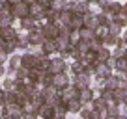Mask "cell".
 I'll use <instances>...</instances> for the list:
<instances>
[{
  "label": "cell",
  "instance_id": "obj_1",
  "mask_svg": "<svg viewBox=\"0 0 127 119\" xmlns=\"http://www.w3.org/2000/svg\"><path fill=\"white\" fill-rule=\"evenodd\" d=\"M67 67H69V61L65 58H62V56H58V54L51 56V67H49V71H51L52 75H54V73L67 71Z\"/></svg>",
  "mask_w": 127,
  "mask_h": 119
},
{
  "label": "cell",
  "instance_id": "obj_2",
  "mask_svg": "<svg viewBox=\"0 0 127 119\" xmlns=\"http://www.w3.org/2000/svg\"><path fill=\"white\" fill-rule=\"evenodd\" d=\"M71 99H79V87L75 84H69L64 89H60V100H64V102L67 104Z\"/></svg>",
  "mask_w": 127,
  "mask_h": 119
},
{
  "label": "cell",
  "instance_id": "obj_3",
  "mask_svg": "<svg viewBox=\"0 0 127 119\" xmlns=\"http://www.w3.org/2000/svg\"><path fill=\"white\" fill-rule=\"evenodd\" d=\"M37 65V54L34 50H26V52H21V67H26L32 69Z\"/></svg>",
  "mask_w": 127,
  "mask_h": 119
},
{
  "label": "cell",
  "instance_id": "obj_4",
  "mask_svg": "<svg viewBox=\"0 0 127 119\" xmlns=\"http://www.w3.org/2000/svg\"><path fill=\"white\" fill-rule=\"evenodd\" d=\"M41 36H43V39H58V36H60V22L43 24V28H41Z\"/></svg>",
  "mask_w": 127,
  "mask_h": 119
},
{
  "label": "cell",
  "instance_id": "obj_5",
  "mask_svg": "<svg viewBox=\"0 0 127 119\" xmlns=\"http://www.w3.org/2000/svg\"><path fill=\"white\" fill-rule=\"evenodd\" d=\"M71 84V76L67 75V71L64 73H54L52 75V86L58 87V89H64L65 86H69Z\"/></svg>",
  "mask_w": 127,
  "mask_h": 119
},
{
  "label": "cell",
  "instance_id": "obj_6",
  "mask_svg": "<svg viewBox=\"0 0 127 119\" xmlns=\"http://www.w3.org/2000/svg\"><path fill=\"white\" fill-rule=\"evenodd\" d=\"M43 11H45V8L39 4V2H30L28 4V15L32 17V19H36V20H43Z\"/></svg>",
  "mask_w": 127,
  "mask_h": 119
},
{
  "label": "cell",
  "instance_id": "obj_7",
  "mask_svg": "<svg viewBox=\"0 0 127 119\" xmlns=\"http://www.w3.org/2000/svg\"><path fill=\"white\" fill-rule=\"evenodd\" d=\"M43 97H45V100H47V104H52V106H54L56 100L60 99V89L54 87V86H49V87L43 89Z\"/></svg>",
  "mask_w": 127,
  "mask_h": 119
},
{
  "label": "cell",
  "instance_id": "obj_8",
  "mask_svg": "<svg viewBox=\"0 0 127 119\" xmlns=\"http://www.w3.org/2000/svg\"><path fill=\"white\" fill-rule=\"evenodd\" d=\"M41 52L47 56H54L58 52V41L56 39H43L41 43Z\"/></svg>",
  "mask_w": 127,
  "mask_h": 119
},
{
  "label": "cell",
  "instance_id": "obj_9",
  "mask_svg": "<svg viewBox=\"0 0 127 119\" xmlns=\"http://www.w3.org/2000/svg\"><path fill=\"white\" fill-rule=\"evenodd\" d=\"M71 84H75L79 89H84V87H90L92 86V76L84 75V73H80V75H75L71 78Z\"/></svg>",
  "mask_w": 127,
  "mask_h": 119
},
{
  "label": "cell",
  "instance_id": "obj_10",
  "mask_svg": "<svg viewBox=\"0 0 127 119\" xmlns=\"http://www.w3.org/2000/svg\"><path fill=\"white\" fill-rule=\"evenodd\" d=\"M26 37H28V43H30L32 48L34 47H41V43H43V36H41L39 30H30V32H26Z\"/></svg>",
  "mask_w": 127,
  "mask_h": 119
},
{
  "label": "cell",
  "instance_id": "obj_11",
  "mask_svg": "<svg viewBox=\"0 0 127 119\" xmlns=\"http://www.w3.org/2000/svg\"><path fill=\"white\" fill-rule=\"evenodd\" d=\"M17 34H19V28H17V26H6V28H0V39H2V41L17 39Z\"/></svg>",
  "mask_w": 127,
  "mask_h": 119
},
{
  "label": "cell",
  "instance_id": "obj_12",
  "mask_svg": "<svg viewBox=\"0 0 127 119\" xmlns=\"http://www.w3.org/2000/svg\"><path fill=\"white\" fill-rule=\"evenodd\" d=\"M13 15L17 17V19H23V17H28V4L26 2H17V4H13Z\"/></svg>",
  "mask_w": 127,
  "mask_h": 119
},
{
  "label": "cell",
  "instance_id": "obj_13",
  "mask_svg": "<svg viewBox=\"0 0 127 119\" xmlns=\"http://www.w3.org/2000/svg\"><path fill=\"white\" fill-rule=\"evenodd\" d=\"M84 26H86V28H92V30H95V28L99 26V20H97V15H95V13H90V11H86V13H84Z\"/></svg>",
  "mask_w": 127,
  "mask_h": 119
},
{
  "label": "cell",
  "instance_id": "obj_14",
  "mask_svg": "<svg viewBox=\"0 0 127 119\" xmlns=\"http://www.w3.org/2000/svg\"><path fill=\"white\" fill-rule=\"evenodd\" d=\"M82 26H84V13H73L69 28H71V30H80Z\"/></svg>",
  "mask_w": 127,
  "mask_h": 119
},
{
  "label": "cell",
  "instance_id": "obj_15",
  "mask_svg": "<svg viewBox=\"0 0 127 119\" xmlns=\"http://www.w3.org/2000/svg\"><path fill=\"white\" fill-rule=\"evenodd\" d=\"M37 69H41V71H49V67H51V56H47V54H37V65H36Z\"/></svg>",
  "mask_w": 127,
  "mask_h": 119
},
{
  "label": "cell",
  "instance_id": "obj_16",
  "mask_svg": "<svg viewBox=\"0 0 127 119\" xmlns=\"http://www.w3.org/2000/svg\"><path fill=\"white\" fill-rule=\"evenodd\" d=\"M8 114L4 115V119H23V108L21 106H8Z\"/></svg>",
  "mask_w": 127,
  "mask_h": 119
},
{
  "label": "cell",
  "instance_id": "obj_17",
  "mask_svg": "<svg viewBox=\"0 0 127 119\" xmlns=\"http://www.w3.org/2000/svg\"><path fill=\"white\" fill-rule=\"evenodd\" d=\"M19 65H21V52H13V54H9V56H8V63H6V67L15 71Z\"/></svg>",
  "mask_w": 127,
  "mask_h": 119
},
{
  "label": "cell",
  "instance_id": "obj_18",
  "mask_svg": "<svg viewBox=\"0 0 127 119\" xmlns=\"http://www.w3.org/2000/svg\"><path fill=\"white\" fill-rule=\"evenodd\" d=\"M110 56H112V50H110L108 47H105V45H103V47L97 50V61H99V63H107Z\"/></svg>",
  "mask_w": 127,
  "mask_h": 119
},
{
  "label": "cell",
  "instance_id": "obj_19",
  "mask_svg": "<svg viewBox=\"0 0 127 119\" xmlns=\"http://www.w3.org/2000/svg\"><path fill=\"white\" fill-rule=\"evenodd\" d=\"M37 114H39L43 119H54V106H52V104H43Z\"/></svg>",
  "mask_w": 127,
  "mask_h": 119
},
{
  "label": "cell",
  "instance_id": "obj_20",
  "mask_svg": "<svg viewBox=\"0 0 127 119\" xmlns=\"http://www.w3.org/2000/svg\"><path fill=\"white\" fill-rule=\"evenodd\" d=\"M71 17H73V11H71V9H62V11L58 13V22L64 24V26H69Z\"/></svg>",
  "mask_w": 127,
  "mask_h": 119
},
{
  "label": "cell",
  "instance_id": "obj_21",
  "mask_svg": "<svg viewBox=\"0 0 127 119\" xmlns=\"http://www.w3.org/2000/svg\"><path fill=\"white\" fill-rule=\"evenodd\" d=\"M2 50L6 52V54H13V52H17V39H8V41H2Z\"/></svg>",
  "mask_w": 127,
  "mask_h": 119
},
{
  "label": "cell",
  "instance_id": "obj_22",
  "mask_svg": "<svg viewBox=\"0 0 127 119\" xmlns=\"http://www.w3.org/2000/svg\"><path fill=\"white\" fill-rule=\"evenodd\" d=\"M80 108H82V102H80L79 99H71L67 102V112H69V115H77L80 112Z\"/></svg>",
  "mask_w": 127,
  "mask_h": 119
},
{
  "label": "cell",
  "instance_id": "obj_23",
  "mask_svg": "<svg viewBox=\"0 0 127 119\" xmlns=\"http://www.w3.org/2000/svg\"><path fill=\"white\" fill-rule=\"evenodd\" d=\"M41 75H43V71H41V69H37V67L28 69V80H30V82H34V84H37V82L41 80Z\"/></svg>",
  "mask_w": 127,
  "mask_h": 119
},
{
  "label": "cell",
  "instance_id": "obj_24",
  "mask_svg": "<svg viewBox=\"0 0 127 119\" xmlns=\"http://www.w3.org/2000/svg\"><path fill=\"white\" fill-rule=\"evenodd\" d=\"M15 24H17V17L15 15H4V17H0V28L15 26Z\"/></svg>",
  "mask_w": 127,
  "mask_h": 119
},
{
  "label": "cell",
  "instance_id": "obj_25",
  "mask_svg": "<svg viewBox=\"0 0 127 119\" xmlns=\"http://www.w3.org/2000/svg\"><path fill=\"white\" fill-rule=\"evenodd\" d=\"M79 34H80V39H86V41H90V39H94V37H95V30H92V28H86V26L80 28Z\"/></svg>",
  "mask_w": 127,
  "mask_h": 119
},
{
  "label": "cell",
  "instance_id": "obj_26",
  "mask_svg": "<svg viewBox=\"0 0 127 119\" xmlns=\"http://www.w3.org/2000/svg\"><path fill=\"white\" fill-rule=\"evenodd\" d=\"M15 84H17L15 78H11V76H4V78H2V89H6V91L15 89Z\"/></svg>",
  "mask_w": 127,
  "mask_h": 119
},
{
  "label": "cell",
  "instance_id": "obj_27",
  "mask_svg": "<svg viewBox=\"0 0 127 119\" xmlns=\"http://www.w3.org/2000/svg\"><path fill=\"white\" fill-rule=\"evenodd\" d=\"M71 11L73 13H86L88 11V0L86 2H73Z\"/></svg>",
  "mask_w": 127,
  "mask_h": 119
},
{
  "label": "cell",
  "instance_id": "obj_28",
  "mask_svg": "<svg viewBox=\"0 0 127 119\" xmlns=\"http://www.w3.org/2000/svg\"><path fill=\"white\" fill-rule=\"evenodd\" d=\"M108 24H99V26L95 28V37H99V39H105L108 36Z\"/></svg>",
  "mask_w": 127,
  "mask_h": 119
},
{
  "label": "cell",
  "instance_id": "obj_29",
  "mask_svg": "<svg viewBox=\"0 0 127 119\" xmlns=\"http://www.w3.org/2000/svg\"><path fill=\"white\" fill-rule=\"evenodd\" d=\"M41 84H43V87H49L52 86V73L51 71H43V75H41Z\"/></svg>",
  "mask_w": 127,
  "mask_h": 119
},
{
  "label": "cell",
  "instance_id": "obj_30",
  "mask_svg": "<svg viewBox=\"0 0 127 119\" xmlns=\"http://www.w3.org/2000/svg\"><path fill=\"white\" fill-rule=\"evenodd\" d=\"M122 30H123V28L120 26L116 20H110V24H108V32H110L112 36H122Z\"/></svg>",
  "mask_w": 127,
  "mask_h": 119
},
{
  "label": "cell",
  "instance_id": "obj_31",
  "mask_svg": "<svg viewBox=\"0 0 127 119\" xmlns=\"http://www.w3.org/2000/svg\"><path fill=\"white\" fill-rule=\"evenodd\" d=\"M28 78V69L26 67H17L15 69V80H26Z\"/></svg>",
  "mask_w": 127,
  "mask_h": 119
},
{
  "label": "cell",
  "instance_id": "obj_32",
  "mask_svg": "<svg viewBox=\"0 0 127 119\" xmlns=\"http://www.w3.org/2000/svg\"><path fill=\"white\" fill-rule=\"evenodd\" d=\"M116 39H118V36L108 34V36L103 39V45H105V47H108V48H114V47H116Z\"/></svg>",
  "mask_w": 127,
  "mask_h": 119
},
{
  "label": "cell",
  "instance_id": "obj_33",
  "mask_svg": "<svg viewBox=\"0 0 127 119\" xmlns=\"http://www.w3.org/2000/svg\"><path fill=\"white\" fill-rule=\"evenodd\" d=\"M101 47H103V39H99V37H94V39H90V50L97 52Z\"/></svg>",
  "mask_w": 127,
  "mask_h": 119
},
{
  "label": "cell",
  "instance_id": "obj_34",
  "mask_svg": "<svg viewBox=\"0 0 127 119\" xmlns=\"http://www.w3.org/2000/svg\"><path fill=\"white\" fill-rule=\"evenodd\" d=\"M51 8H54V9H58V11H62V9L67 8V0H52V6H51Z\"/></svg>",
  "mask_w": 127,
  "mask_h": 119
},
{
  "label": "cell",
  "instance_id": "obj_35",
  "mask_svg": "<svg viewBox=\"0 0 127 119\" xmlns=\"http://www.w3.org/2000/svg\"><path fill=\"white\" fill-rule=\"evenodd\" d=\"M90 108H88V106H82V108H80V112H79V114H77V115H79V117L80 119H90Z\"/></svg>",
  "mask_w": 127,
  "mask_h": 119
},
{
  "label": "cell",
  "instance_id": "obj_36",
  "mask_svg": "<svg viewBox=\"0 0 127 119\" xmlns=\"http://www.w3.org/2000/svg\"><path fill=\"white\" fill-rule=\"evenodd\" d=\"M0 63H8V54H6L4 50H2V48H0Z\"/></svg>",
  "mask_w": 127,
  "mask_h": 119
},
{
  "label": "cell",
  "instance_id": "obj_37",
  "mask_svg": "<svg viewBox=\"0 0 127 119\" xmlns=\"http://www.w3.org/2000/svg\"><path fill=\"white\" fill-rule=\"evenodd\" d=\"M36 2H39L43 8H51L52 6V0H36Z\"/></svg>",
  "mask_w": 127,
  "mask_h": 119
},
{
  "label": "cell",
  "instance_id": "obj_38",
  "mask_svg": "<svg viewBox=\"0 0 127 119\" xmlns=\"http://www.w3.org/2000/svg\"><path fill=\"white\" fill-rule=\"evenodd\" d=\"M4 76H6V65L0 63V78H4Z\"/></svg>",
  "mask_w": 127,
  "mask_h": 119
},
{
  "label": "cell",
  "instance_id": "obj_39",
  "mask_svg": "<svg viewBox=\"0 0 127 119\" xmlns=\"http://www.w3.org/2000/svg\"><path fill=\"white\" fill-rule=\"evenodd\" d=\"M8 2H11V4H17V2H21V0H8Z\"/></svg>",
  "mask_w": 127,
  "mask_h": 119
},
{
  "label": "cell",
  "instance_id": "obj_40",
  "mask_svg": "<svg viewBox=\"0 0 127 119\" xmlns=\"http://www.w3.org/2000/svg\"><path fill=\"white\" fill-rule=\"evenodd\" d=\"M23 2H26V4H30V2H34V0H23Z\"/></svg>",
  "mask_w": 127,
  "mask_h": 119
},
{
  "label": "cell",
  "instance_id": "obj_41",
  "mask_svg": "<svg viewBox=\"0 0 127 119\" xmlns=\"http://www.w3.org/2000/svg\"><path fill=\"white\" fill-rule=\"evenodd\" d=\"M0 119H2V110H0Z\"/></svg>",
  "mask_w": 127,
  "mask_h": 119
},
{
  "label": "cell",
  "instance_id": "obj_42",
  "mask_svg": "<svg viewBox=\"0 0 127 119\" xmlns=\"http://www.w3.org/2000/svg\"><path fill=\"white\" fill-rule=\"evenodd\" d=\"M0 48H2V39H0Z\"/></svg>",
  "mask_w": 127,
  "mask_h": 119
},
{
  "label": "cell",
  "instance_id": "obj_43",
  "mask_svg": "<svg viewBox=\"0 0 127 119\" xmlns=\"http://www.w3.org/2000/svg\"><path fill=\"white\" fill-rule=\"evenodd\" d=\"M65 119H71V117H69V115H67V117H65Z\"/></svg>",
  "mask_w": 127,
  "mask_h": 119
}]
</instances>
